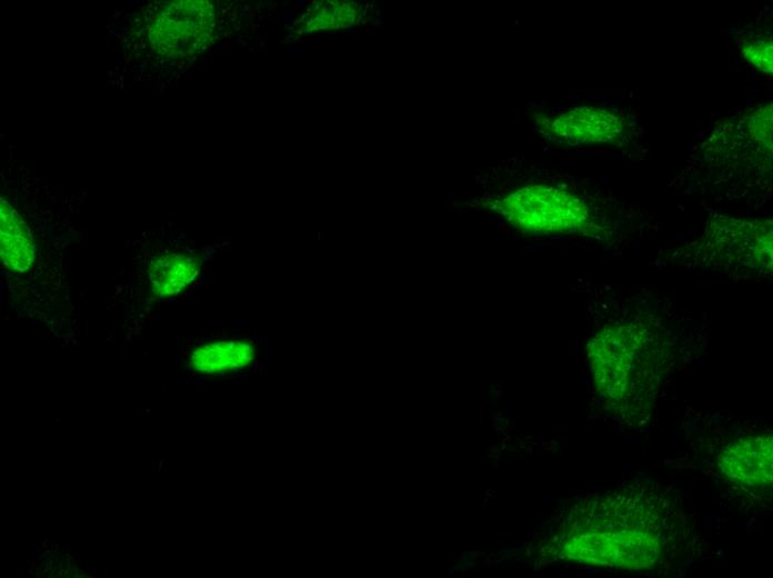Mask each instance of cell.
Listing matches in <instances>:
<instances>
[{
	"label": "cell",
	"mask_w": 773,
	"mask_h": 578,
	"mask_svg": "<svg viewBox=\"0 0 773 578\" xmlns=\"http://www.w3.org/2000/svg\"><path fill=\"white\" fill-rule=\"evenodd\" d=\"M599 519L571 538L570 557L632 569L651 568L667 556L679 535L671 501L647 486H629L596 501Z\"/></svg>",
	"instance_id": "6da1fadb"
},
{
	"label": "cell",
	"mask_w": 773,
	"mask_h": 578,
	"mask_svg": "<svg viewBox=\"0 0 773 578\" xmlns=\"http://www.w3.org/2000/svg\"><path fill=\"white\" fill-rule=\"evenodd\" d=\"M502 210L515 227L532 232L573 231L589 217V208L578 197L539 186L505 197Z\"/></svg>",
	"instance_id": "7a4b0ae2"
},
{
	"label": "cell",
	"mask_w": 773,
	"mask_h": 578,
	"mask_svg": "<svg viewBox=\"0 0 773 578\" xmlns=\"http://www.w3.org/2000/svg\"><path fill=\"white\" fill-rule=\"evenodd\" d=\"M213 10L208 2L175 1L162 6L149 24L152 48L165 57L191 54L211 36Z\"/></svg>",
	"instance_id": "3957f363"
},
{
	"label": "cell",
	"mask_w": 773,
	"mask_h": 578,
	"mask_svg": "<svg viewBox=\"0 0 773 578\" xmlns=\"http://www.w3.org/2000/svg\"><path fill=\"white\" fill-rule=\"evenodd\" d=\"M592 361L599 388L621 401L635 395L644 376V352L633 332L605 329L593 342Z\"/></svg>",
	"instance_id": "277c9868"
},
{
	"label": "cell",
	"mask_w": 773,
	"mask_h": 578,
	"mask_svg": "<svg viewBox=\"0 0 773 578\" xmlns=\"http://www.w3.org/2000/svg\"><path fill=\"white\" fill-rule=\"evenodd\" d=\"M772 436H747L731 442L720 455L719 465L727 479L751 490L772 485Z\"/></svg>",
	"instance_id": "5b68a950"
},
{
	"label": "cell",
	"mask_w": 773,
	"mask_h": 578,
	"mask_svg": "<svg viewBox=\"0 0 773 578\" xmlns=\"http://www.w3.org/2000/svg\"><path fill=\"white\" fill-rule=\"evenodd\" d=\"M624 130V121L614 111L585 107L570 110L551 123L553 134L569 142H609Z\"/></svg>",
	"instance_id": "8992f818"
},
{
	"label": "cell",
	"mask_w": 773,
	"mask_h": 578,
	"mask_svg": "<svg viewBox=\"0 0 773 578\" xmlns=\"http://www.w3.org/2000/svg\"><path fill=\"white\" fill-rule=\"evenodd\" d=\"M257 357L255 345L247 339H224L200 343L189 356L190 368L203 375H222L247 368Z\"/></svg>",
	"instance_id": "52a82bcc"
},
{
	"label": "cell",
	"mask_w": 773,
	"mask_h": 578,
	"mask_svg": "<svg viewBox=\"0 0 773 578\" xmlns=\"http://www.w3.org/2000/svg\"><path fill=\"white\" fill-rule=\"evenodd\" d=\"M0 248L3 265L26 272L34 260V245L21 216L4 200L0 205Z\"/></svg>",
	"instance_id": "ba28073f"
},
{
	"label": "cell",
	"mask_w": 773,
	"mask_h": 578,
	"mask_svg": "<svg viewBox=\"0 0 773 578\" xmlns=\"http://www.w3.org/2000/svg\"><path fill=\"white\" fill-rule=\"evenodd\" d=\"M201 271V260L185 253L171 252L155 258L148 271L150 290L165 298L191 286Z\"/></svg>",
	"instance_id": "9c48e42d"
},
{
	"label": "cell",
	"mask_w": 773,
	"mask_h": 578,
	"mask_svg": "<svg viewBox=\"0 0 773 578\" xmlns=\"http://www.w3.org/2000/svg\"><path fill=\"white\" fill-rule=\"evenodd\" d=\"M745 59L759 70L772 73V41L771 39H754L743 46Z\"/></svg>",
	"instance_id": "30bf717a"
},
{
	"label": "cell",
	"mask_w": 773,
	"mask_h": 578,
	"mask_svg": "<svg viewBox=\"0 0 773 578\" xmlns=\"http://www.w3.org/2000/svg\"><path fill=\"white\" fill-rule=\"evenodd\" d=\"M752 134L759 141L771 147L772 133V107L766 106L755 111L750 120Z\"/></svg>",
	"instance_id": "8fae6325"
}]
</instances>
